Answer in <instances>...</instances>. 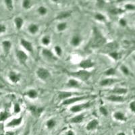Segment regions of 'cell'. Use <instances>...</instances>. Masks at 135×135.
Returning a JSON list of instances; mask_svg holds the SVG:
<instances>
[{"mask_svg": "<svg viewBox=\"0 0 135 135\" xmlns=\"http://www.w3.org/2000/svg\"><path fill=\"white\" fill-rule=\"evenodd\" d=\"M20 43L25 49L27 51H28L29 52L32 53L33 52V48H32V45L29 41L25 40V39H21V41Z\"/></svg>", "mask_w": 135, "mask_h": 135, "instance_id": "cell-7", "label": "cell"}, {"mask_svg": "<svg viewBox=\"0 0 135 135\" xmlns=\"http://www.w3.org/2000/svg\"><path fill=\"white\" fill-rule=\"evenodd\" d=\"M30 5H31V2L30 1H27V0H25L23 2V7L26 9L30 8Z\"/></svg>", "mask_w": 135, "mask_h": 135, "instance_id": "cell-38", "label": "cell"}, {"mask_svg": "<svg viewBox=\"0 0 135 135\" xmlns=\"http://www.w3.org/2000/svg\"><path fill=\"white\" fill-rule=\"evenodd\" d=\"M115 70L114 69V68H109V70H108L105 72V75L107 76L114 75V74H115Z\"/></svg>", "mask_w": 135, "mask_h": 135, "instance_id": "cell-34", "label": "cell"}, {"mask_svg": "<svg viewBox=\"0 0 135 135\" xmlns=\"http://www.w3.org/2000/svg\"><path fill=\"white\" fill-rule=\"evenodd\" d=\"M118 135H126L124 132H120V133H118Z\"/></svg>", "mask_w": 135, "mask_h": 135, "instance_id": "cell-49", "label": "cell"}, {"mask_svg": "<svg viewBox=\"0 0 135 135\" xmlns=\"http://www.w3.org/2000/svg\"><path fill=\"white\" fill-rule=\"evenodd\" d=\"M72 95V93L70 92H61L59 93V98L60 99H65L71 97Z\"/></svg>", "mask_w": 135, "mask_h": 135, "instance_id": "cell-20", "label": "cell"}, {"mask_svg": "<svg viewBox=\"0 0 135 135\" xmlns=\"http://www.w3.org/2000/svg\"><path fill=\"white\" fill-rule=\"evenodd\" d=\"M68 86L70 87H77L78 86V83L74 79H70L68 83Z\"/></svg>", "mask_w": 135, "mask_h": 135, "instance_id": "cell-27", "label": "cell"}, {"mask_svg": "<svg viewBox=\"0 0 135 135\" xmlns=\"http://www.w3.org/2000/svg\"><path fill=\"white\" fill-rule=\"evenodd\" d=\"M27 95L30 98L35 99L37 97V92L34 89H31L27 93Z\"/></svg>", "mask_w": 135, "mask_h": 135, "instance_id": "cell-26", "label": "cell"}, {"mask_svg": "<svg viewBox=\"0 0 135 135\" xmlns=\"http://www.w3.org/2000/svg\"><path fill=\"white\" fill-rule=\"evenodd\" d=\"M121 70L122 72L126 75H129L130 74V71L128 69V68L125 66H121Z\"/></svg>", "mask_w": 135, "mask_h": 135, "instance_id": "cell-36", "label": "cell"}, {"mask_svg": "<svg viewBox=\"0 0 135 135\" xmlns=\"http://www.w3.org/2000/svg\"><path fill=\"white\" fill-rule=\"evenodd\" d=\"M106 39L98 31L97 28H95L93 31V37L91 38L88 46L92 48L99 47L103 46L105 43Z\"/></svg>", "mask_w": 135, "mask_h": 135, "instance_id": "cell-1", "label": "cell"}, {"mask_svg": "<svg viewBox=\"0 0 135 135\" xmlns=\"http://www.w3.org/2000/svg\"><path fill=\"white\" fill-rule=\"evenodd\" d=\"M42 43L44 45H48L50 43V38L49 37H45L42 38Z\"/></svg>", "mask_w": 135, "mask_h": 135, "instance_id": "cell-37", "label": "cell"}, {"mask_svg": "<svg viewBox=\"0 0 135 135\" xmlns=\"http://www.w3.org/2000/svg\"><path fill=\"white\" fill-rule=\"evenodd\" d=\"M17 57H18V60H20V62L22 64H25L26 62V60L28 59L27 55L21 50H19L17 51Z\"/></svg>", "mask_w": 135, "mask_h": 135, "instance_id": "cell-8", "label": "cell"}, {"mask_svg": "<svg viewBox=\"0 0 135 135\" xmlns=\"http://www.w3.org/2000/svg\"><path fill=\"white\" fill-rule=\"evenodd\" d=\"M114 118L118 120H120V121H125L126 120V118H125L124 114H123L122 112H117L114 114Z\"/></svg>", "mask_w": 135, "mask_h": 135, "instance_id": "cell-19", "label": "cell"}, {"mask_svg": "<svg viewBox=\"0 0 135 135\" xmlns=\"http://www.w3.org/2000/svg\"><path fill=\"white\" fill-rule=\"evenodd\" d=\"M5 3L6 4V6L9 10H12L13 9V4H12V1L11 0H6L5 1Z\"/></svg>", "mask_w": 135, "mask_h": 135, "instance_id": "cell-32", "label": "cell"}, {"mask_svg": "<svg viewBox=\"0 0 135 135\" xmlns=\"http://www.w3.org/2000/svg\"><path fill=\"white\" fill-rule=\"evenodd\" d=\"M130 108L131 109V110L133 112H135V102L134 101H132V103L130 105Z\"/></svg>", "mask_w": 135, "mask_h": 135, "instance_id": "cell-45", "label": "cell"}, {"mask_svg": "<svg viewBox=\"0 0 135 135\" xmlns=\"http://www.w3.org/2000/svg\"><path fill=\"white\" fill-rule=\"evenodd\" d=\"M122 12H123L122 10H121V9H114L113 10L111 11V12H112L113 14H120V13H122Z\"/></svg>", "mask_w": 135, "mask_h": 135, "instance_id": "cell-42", "label": "cell"}, {"mask_svg": "<svg viewBox=\"0 0 135 135\" xmlns=\"http://www.w3.org/2000/svg\"><path fill=\"white\" fill-rule=\"evenodd\" d=\"M126 9H130V10H134V6L132 4H127L126 5V6H125Z\"/></svg>", "mask_w": 135, "mask_h": 135, "instance_id": "cell-44", "label": "cell"}, {"mask_svg": "<svg viewBox=\"0 0 135 135\" xmlns=\"http://www.w3.org/2000/svg\"><path fill=\"white\" fill-rule=\"evenodd\" d=\"M112 92L116 94H125L127 93V89L124 88H115L112 91Z\"/></svg>", "mask_w": 135, "mask_h": 135, "instance_id": "cell-23", "label": "cell"}, {"mask_svg": "<svg viewBox=\"0 0 135 135\" xmlns=\"http://www.w3.org/2000/svg\"><path fill=\"white\" fill-rule=\"evenodd\" d=\"M6 27L3 25L0 24V34L6 31Z\"/></svg>", "mask_w": 135, "mask_h": 135, "instance_id": "cell-43", "label": "cell"}, {"mask_svg": "<svg viewBox=\"0 0 135 135\" xmlns=\"http://www.w3.org/2000/svg\"><path fill=\"white\" fill-rule=\"evenodd\" d=\"M99 110H100V112H101V114H103V115H108V111H107V109H106L104 107H101L99 109Z\"/></svg>", "mask_w": 135, "mask_h": 135, "instance_id": "cell-40", "label": "cell"}, {"mask_svg": "<svg viewBox=\"0 0 135 135\" xmlns=\"http://www.w3.org/2000/svg\"><path fill=\"white\" fill-rule=\"evenodd\" d=\"M109 54L111 57H112V58H114V60H119V59H120V57H121V54H119V53H118V52H115V51L111 52V53H109Z\"/></svg>", "mask_w": 135, "mask_h": 135, "instance_id": "cell-29", "label": "cell"}, {"mask_svg": "<svg viewBox=\"0 0 135 135\" xmlns=\"http://www.w3.org/2000/svg\"><path fill=\"white\" fill-rule=\"evenodd\" d=\"M66 27H67V25H66V22H62V23L59 24L57 26V30H58L59 31H64V30L66 28Z\"/></svg>", "mask_w": 135, "mask_h": 135, "instance_id": "cell-30", "label": "cell"}, {"mask_svg": "<svg viewBox=\"0 0 135 135\" xmlns=\"http://www.w3.org/2000/svg\"><path fill=\"white\" fill-rule=\"evenodd\" d=\"M20 112V105H19L18 103H16L15 105H14V112H15L16 114H18V113H19Z\"/></svg>", "mask_w": 135, "mask_h": 135, "instance_id": "cell-41", "label": "cell"}, {"mask_svg": "<svg viewBox=\"0 0 135 135\" xmlns=\"http://www.w3.org/2000/svg\"><path fill=\"white\" fill-rule=\"evenodd\" d=\"M120 24L123 26H125L126 25V21L124 20V19H121L120 20Z\"/></svg>", "mask_w": 135, "mask_h": 135, "instance_id": "cell-46", "label": "cell"}, {"mask_svg": "<svg viewBox=\"0 0 135 135\" xmlns=\"http://www.w3.org/2000/svg\"><path fill=\"white\" fill-rule=\"evenodd\" d=\"M108 100L111 101H114V102H122L124 101V98L122 96H116V95H111L108 97Z\"/></svg>", "mask_w": 135, "mask_h": 135, "instance_id": "cell-15", "label": "cell"}, {"mask_svg": "<svg viewBox=\"0 0 135 135\" xmlns=\"http://www.w3.org/2000/svg\"><path fill=\"white\" fill-rule=\"evenodd\" d=\"M95 19H97V20H99V21H105V17L102 14H99V13H97L96 15L95 16Z\"/></svg>", "mask_w": 135, "mask_h": 135, "instance_id": "cell-33", "label": "cell"}, {"mask_svg": "<svg viewBox=\"0 0 135 135\" xmlns=\"http://www.w3.org/2000/svg\"><path fill=\"white\" fill-rule=\"evenodd\" d=\"M70 16V12H61L57 17V19H64L65 18H68Z\"/></svg>", "mask_w": 135, "mask_h": 135, "instance_id": "cell-28", "label": "cell"}, {"mask_svg": "<svg viewBox=\"0 0 135 135\" xmlns=\"http://www.w3.org/2000/svg\"><path fill=\"white\" fill-rule=\"evenodd\" d=\"M83 119H84V116L83 115H78L73 118L71 120V122L72 123H80L83 122Z\"/></svg>", "mask_w": 135, "mask_h": 135, "instance_id": "cell-21", "label": "cell"}, {"mask_svg": "<svg viewBox=\"0 0 135 135\" xmlns=\"http://www.w3.org/2000/svg\"><path fill=\"white\" fill-rule=\"evenodd\" d=\"M67 135H74V132H72V131H70L69 132H68V134Z\"/></svg>", "mask_w": 135, "mask_h": 135, "instance_id": "cell-47", "label": "cell"}, {"mask_svg": "<svg viewBox=\"0 0 135 135\" xmlns=\"http://www.w3.org/2000/svg\"><path fill=\"white\" fill-rule=\"evenodd\" d=\"M29 109L31 112L32 113V115L35 117H39L40 116L41 114L43 111V108H38L37 106L35 105H31L29 107Z\"/></svg>", "mask_w": 135, "mask_h": 135, "instance_id": "cell-4", "label": "cell"}, {"mask_svg": "<svg viewBox=\"0 0 135 135\" xmlns=\"http://www.w3.org/2000/svg\"><path fill=\"white\" fill-rule=\"evenodd\" d=\"M2 46H3L4 52L6 53V54H8L12 47V43L9 41H4L2 42Z\"/></svg>", "mask_w": 135, "mask_h": 135, "instance_id": "cell-14", "label": "cell"}, {"mask_svg": "<svg viewBox=\"0 0 135 135\" xmlns=\"http://www.w3.org/2000/svg\"><path fill=\"white\" fill-rule=\"evenodd\" d=\"M38 12L41 15H45V14L47 13V9L45 8V7L41 6L40 8L38 9Z\"/></svg>", "mask_w": 135, "mask_h": 135, "instance_id": "cell-35", "label": "cell"}, {"mask_svg": "<svg viewBox=\"0 0 135 135\" xmlns=\"http://www.w3.org/2000/svg\"><path fill=\"white\" fill-rule=\"evenodd\" d=\"M117 80L115 79H112V78H107V79H105V80H102V81L100 83V84L101 86H108V85H111L113 83H114L115 82H116Z\"/></svg>", "mask_w": 135, "mask_h": 135, "instance_id": "cell-16", "label": "cell"}, {"mask_svg": "<svg viewBox=\"0 0 135 135\" xmlns=\"http://www.w3.org/2000/svg\"><path fill=\"white\" fill-rule=\"evenodd\" d=\"M14 22H15L17 28L20 30L22 28V25H23V19L22 18H20V17H17L14 20Z\"/></svg>", "mask_w": 135, "mask_h": 135, "instance_id": "cell-18", "label": "cell"}, {"mask_svg": "<svg viewBox=\"0 0 135 135\" xmlns=\"http://www.w3.org/2000/svg\"><path fill=\"white\" fill-rule=\"evenodd\" d=\"M70 74L72 76L79 78L81 80L86 81L89 79V77L91 76V73L86 70H80L76 72H72V73H70Z\"/></svg>", "mask_w": 135, "mask_h": 135, "instance_id": "cell-2", "label": "cell"}, {"mask_svg": "<svg viewBox=\"0 0 135 135\" xmlns=\"http://www.w3.org/2000/svg\"><path fill=\"white\" fill-rule=\"evenodd\" d=\"M38 26L36 25H34V24L31 25L29 26V27H28V31H29V32L31 34H35L38 31Z\"/></svg>", "mask_w": 135, "mask_h": 135, "instance_id": "cell-22", "label": "cell"}, {"mask_svg": "<svg viewBox=\"0 0 135 135\" xmlns=\"http://www.w3.org/2000/svg\"><path fill=\"white\" fill-rule=\"evenodd\" d=\"M42 54H43V55H44L46 58H47L48 60H56V58H55V57L53 53L51 52L50 50H49V49H43V51H42Z\"/></svg>", "mask_w": 135, "mask_h": 135, "instance_id": "cell-12", "label": "cell"}, {"mask_svg": "<svg viewBox=\"0 0 135 135\" xmlns=\"http://www.w3.org/2000/svg\"><path fill=\"white\" fill-rule=\"evenodd\" d=\"M90 103L88 102L86 103H84V104L82 105H74L73 106L72 108H71V111L72 112H74V113H76V112H80V111L83 110V109H85V108H89V106H90Z\"/></svg>", "mask_w": 135, "mask_h": 135, "instance_id": "cell-6", "label": "cell"}, {"mask_svg": "<svg viewBox=\"0 0 135 135\" xmlns=\"http://www.w3.org/2000/svg\"><path fill=\"white\" fill-rule=\"evenodd\" d=\"M55 52H56V54H57V55H59V56H60V55H61L62 51H61V47H60V46H56V47H55Z\"/></svg>", "mask_w": 135, "mask_h": 135, "instance_id": "cell-39", "label": "cell"}, {"mask_svg": "<svg viewBox=\"0 0 135 135\" xmlns=\"http://www.w3.org/2000/svg\"><path fill=\"white\" fill-rule=\"evenodd\" d=\"M118 47V44L115 42H113V43H109L107 46L105 47L104 49V52H113L114 51L116 48Z\"/></svg>", "mask_w": 135, "mask_h": 135, "instance_id": "cell-10", "label": "cell"}, {"mask_svg": "<svg viewBox=\"0 0 135 135\" xmlns=\"http://www.w3.org/2000/svg\"><path fill=\"white\" fill-rule=\"evenodd\" d=\"M80 43V38L78 36H74L72 39V44L74 46H78Z\"/></svg>", "mask_w": 135, "mask_h": 135, "instance_id": "cell-25", "label": "cell"}, {"mask_svg": "<svg viewBox=\"0 0 135 135\" xmlns=\"http://www.w3.org/2000/svg\"><path fill=\"white\" fill-rule=\"evenodd\" d=\"M89 96H83V97H74V98L68 99H66L64 101L63 104L64 105H70L72 104V103H74L77 101H79L80 100H84L86 99L89 98Z\"/></svg>", "mask_w": 135, "mask_h": 135, "instance_id": "cell-5", "label": "cell"}, {"mask_svg": "<svg viewBox=\"0 0 135 135\" xmlns=\"http://www.w3.org/2000/svg\"><path fill=\"white\" fill-rule=\"evenodd\" d=\"M98 120H93L87 124V126H86V129H87L88 131H93V130L95 129L97 126H98Z\"/></svg>", "mask_w": 135, "mask_h": 135, "instance_id": "cell-13", "label": "cell"}, {"mask_svg": "<svg viewBox=\"0 0 135 135\" xmlns=\"http://www.w3.org/2000/svg\"><path fill=\"white\" fill-rule=\"evenodd\" d=\"M9 116V114H8V112H2L0 113V122L5 121L7 120Z\"/></svg>", "mask_w": 135, "mask_h": 135, "instance_id": "cell-24", "label": "cell"}, {"mask_svg": "<svg viewBox=\"0 0 135 135\" xmlns=\"http://www.w3.org/2000/svg\"><path fill=\"white\" fill-rule=\"evenodd\" d=\"M55 125V122L54 120H49L47 122V126L49 128H53Z\"/></svg>", "mask_w": 135, "mask_h": 135, "instance_id": "cell-31", "label": "cell"}, {"mask_svg": "<svg viewBox=\"0 0 135 135\" xmlns=\"http://www.w3.org/2000/svg\"><path fill=\"white\" fill-rule=\"evenodd\" d=\"M37 76L41 79V80H47L50 76V73L47 70L41 68L37 70Z\"/></svg>", "mask_w": 135, "mask_h": 135, "instance_id": "cell-3", "label": "cell"}, {"mask_svg": "<svg viewBox=\"0 0 135 135\" xmlns=\"http://www.w3.org/2000/svg\"><path fill=\"white\" fill-rule=\"evenodd\" d=\"M79 66L81 68H83V69H87V68H90L93 67L94 64L91 60H86L82 61L80 63V64H79Z\"/></svg>", "mask_w": 135, "mask_h": 135, "instance_id": "cell-9", "label": "cell"}, {"mask_svg": "<svg viewBox=\"0 0 135 135\" xmlns=\"http://www.w3.org/2000/svg\"><path fill=\"white\" fill-rule=\"evenodd\" d=\"M6 135H14V134L12 132H8L6 133Z\"/></svg>", "mask_w": 135, "mask_h": 135, "instance_id": "cell-48", "label": "cell"}, {"mask_svg": "<svg viewBox=\"0 0 135 135\" xmlns=\"http://www.w3.org/2000/svg\"><path fill=\"white\" fill-rule=\"evenodd\" d=\"M22 120V116H20L19 118H16V119H13L12 121L8 123L7 126L8 127H13V126H18L21 124Z\"/></svg>", "mask_w": 135, "mask_h": 135, "instance_id": "cell-11", "label": "cell"}, {"mask_svg": "<svg viewBox=\"0 0 135 135\" xmlns=\"http://www.w3.org/2000/svg\"><path fill=\"white\" fill-rule=\"evenodd\" d=\"M9 79H10L13 83H17V82H18L19 80H20V76H19L18 74H17L16 73L14 72H11L9 73Z\"/></svg>", "mask_w": 135, "mask_h": 135, "instance_id": "cell-17", "label": "cell"}]
</instances>
